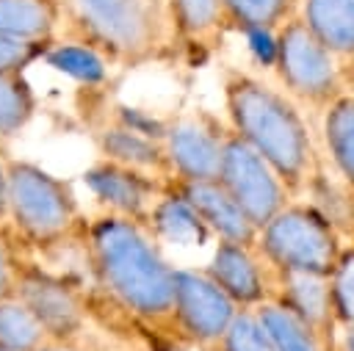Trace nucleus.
<instances>
[{"mask_svg": "<svg viewBox=\"0 0 354 351\" xmlns=\"http://www.w3.org/2000/svg\"><path fill=\"white\" fill-rule=\"evenodd\" d=\"M263 326L268 329L277 351H335L310 323H304L296 312H290L282 301L271 298L257 307Z\"/></svg>", "mask_w": 354, "mask_h": 351, "instance_id": "22", "label": "nucleus"}, {"mask_svg": "<svg viewBox=\"0 0 354 351\" xmlns=\"http://www.w3.org/2000/svg\"><path fill=\"white\" fill-rule=\"evenodd\" d=\"M324 144L332 169L354 188V91L324 111Z\"/></svg>", "mask_w": 354, "mask_h": 351, "instance_id": "21", "label": "nucleus"}, {"mask_svg": "<svg viewBox=\"0 0 354 351\" xmlns=\"http://www.w3.org/2000/svg\"><path fill=\"white\" fill-rule=\"evenodd\" d=\"M116 122H122V124H127V127H133V130H138V133H144V135H152V138H166V127H169V122H160V119H155V116H149L147 111H141V108H127V105H119L116 108Z\"/></svg>", "mask_w": 354, "mask_h": 351, "instance_id": "31", "label": "nucleus"}, {"mask_svg": "<svg viewBox=\"0 0 354 351\" xmlns=\"http://www.w3.org/2000/svg\"><path fill=\"white\" fill-rule=\"evenodd\" d=\"M61 0H0V33L19 41H53Z\"/></svg>", "mask_w": 354, "mask_h": 351, "instance_id": "20", "label": "nucleus"}, {"mask_svg": "<svg viewBox=\"0 0 354 351\" xmlns=\"http://www.w3.org/2000/svg\"><path fill=\"white\" fill-rule=\"evenodd\" d=\"M80 216L72 185L30 160H8V221L36 249L69 238Z\"/></svg>", "mask_w": 354, "mask_h": 351, "instance_id": "4", "label": "nucleus"}, {"mask_svg": "<svg viewBox=\"0 0 354 351\" xmlns=\"http://www.w3.org/2000/svg\"><path fill=\"white\" fill-rule=\"evenodd\" d=\"M227 133L230 130L210 113H194L169 122L163 146L169 155L171 180L174 182L216 180L221 169Z\"/></svg>", "mask_w": 354, "mask_h": 351, "instance_id": "10", "label": "nucleus"}, {"mask_svg": "<svg viewBox=\"0 0 354 351\" xmlns=\"http://www.w3.org/2000/svg\"><path fill=\"white\" fill-rule=\"evenodd\" d=\"M332 296L340 329H354V243H346L332 271Z\"/></svg>", "mask_w": 354, "mask_h": 351, "instance_id": "28", "label": "nucleus"}, {"mask_svg": "<svg viewBox=\"0 0 354 351\" xmlns=\"http://www.w3.org/2000/svg\"><path fill=\"white\" fill-rule=\"evenodd\" d=\"M17 298L36 315L47 340L80 343L86 332V304L69 282L33 263H22L17 274Z\"/></svg>", "mask_w": 354, "mask_h": 351, "instance_id": "9", "label": "nucleus"}, {"mask_svg": "<svg viewBox=\"0 0 354 351\" xmlns=\"http://www.w3.org/2000/svg\"><path fill=\"white\" fill-rule=\"evenodd\" d=\"M36 351H91V348H83L80 343H53V340H47Z\"/></svg>", "mask_w": 354, "mask_h": 351, "instance_id": "34", "label": "nucleus"}, {"mask_svg": "<svg viewBox=\"0 0 354 351\" xmlns=\"http://www.w3.org/2000/svg\"><path fill=\"white\" fill-rule=\"evenodd\" d=\"M301 0H224L227 30L241 36L252 30H279L293 17H299Z\"/></svg>", "mask_w": 354, "mask_h": 351, "instance_id": "23", "label": "nucleus"}, {"mask_svg": "<svg viewBox=\"0 0 354 351\" xmlns=\"http://www.w3.org/2000/svg\"><path fill=\"white\" fill-rule=\"evenodd\" d=\"M249 41V53L260 66H271L277 64V33L274 30H252L246 33Z\"/></svg>", "mask_w": 354, "mask_h": 351, "instance_id": "32", "label": "nucleus"}, {"mask_svg": "<svg viewBox=\"0 0 354 351\" xmlns=\"http://www.w3.org/2000/svg\"><path fill=\"white\" fill-rule=\"evenodd\" d=\"M221 91L230 130L260 152L288 191L299 196L318 163L310 124L299 111V102L263 77L235 66L224 72Z\"/></svg>", "mask_w": 354, "mask_h": 351, "instance_id": "2", "label": "nucleus"}, {"mask_svg": "<svg viewBox=\"0 0 354 351\" xmlns=\"http://www.w3.org/2000/svg\"><path fill=\"white\" fill-rule=\"evenodd\" d=\"M41 61L83 86H100L108 77V61L80 41H53Z\"/></svg>", "mask_w": 354, "mask_h": 351, "instance_id": "24", "label": "nucleus"}, {"mask_svg": "<svg viewBox=\"0 0 354 351\" xmlns=\"http://www.w3.org/2000/svg\"><path fill=\"white\" fill-rule=\"evenodd\" d=\"M299 17L337 58L348 83L354 72V0H301Z\"/></svg>", "mask_w": 354, "mask_h": 351, "instance_id": "15", "label": "nucleus"}, {"mask_svg": "<svg viewBox=\"0 0 354 351\" xmlns=\"http://www.w3.org/2000/svg\"><path fill=\"white\" fill-rule=\"evenodd\" d=\"M53 41H19L0 33V72H25L30 64L41 61Z\"/></svg>", "mask_w": 354, "mask_h": 351, "instance_id": "29", "label": "nucleus"}, {"mask_svg": "<svg viewBox=\"0 0 354 351\" xmlns=\"http://www.w3.org/2000/svg\"><path fill=\"white\" fill-rule=\"evenodd\" d=\"M257 252L271 265V271H299V274H321L332 276L343 238L335 227L307 202H288L260 232Z\"/></svg>", "mask_w": 354, "mask_h": 351, "instance_id": "5", "label": "nucleus"}, {"mask_svg": "<svg viewBox=\"0 0 354 351\" xmlns=\"http://www.w3.org/2000/svg\"><path fill=\"white\" fill-rule=\"evenodd\" d=\"M0 221H8V160H0Z\"/></svg>", "mask_w": 354, "mask_h": 351, "instance_id": "33", "label": "nucleus"}, {"mask_svg": "<svg viewBox=\"0 0 354 351\" xmlns=\"http://www.w3.org/2000/svg\"><path fill=\"white\" fill-rule=\"evenodd\" d=\"M97 146H100V155L105 160H113V163H122V166H130V169L149 171V174L163 177V180H171L169 155H166V146H163L160 138L144 135V133H138V130L113 119L108 127H102L97 133Z\"/></svg>", "mask_w": 354, "mask_h": 351, "instance_id": "16", "label": "nucleus"}, {"mask_svg": "<svg viewBox=\"0 0 354 351\" xmlns=\"http://www.w3.org/2000/svg\"><path fill=\"white\" fill-rule=\"evenodd\" d=\"M238 310L241 307L207 276L205 268L174 271V326L180 340L216 348Z\"/></svg>", "mask_w": 354, "mask_h": 351, "instance_id": "8", "label": "nucleus"}, {"mask_svg": "<svg viewBox=\"0 0 354 351\" xmlns=\"http://www.w3.org/2000/svg\"><path fill=\"white\" fill-rule=\"evenodd\" d=\"M171 185L191 202V207L199 213L205 227L213 232L216 240H232L243 246L257 243V227L243 213V207L232 199V193L221 185V180H196V182H174Z\"/></svg>", "mask_w": 354, "mask_h": 351, "instance_id": "14", "label": "nucleus"}, {"mask_svg": "<svg viewBox=\"0 0 354 351\" xmlns=\"http://www.w3.org/2000/svg\"><path fill=\"white\" fill-rule=\"evenodd\" d=\"M218 351H277L268 329L263 326L257 310H238L230 329L224 332Z\"/></svg>", "mask_w": 354, "mask_h": 351, "instance_id": "27", "label": "nucleus"}, {"mask_svg": "<svg viewBox=\"0 0 354 351\" xmlns=\"http://www.w3.org/2000/svg\"><path fill=\"white\" fill-rule=\"evenodd\" d=\"M36 113V94L25 72H0V141L14 138Z\"/></svg>", "mask_w": 354, "mask_h": 351, "instance_id": "25", "label": "nucleus"}, {"mask_svg": "<svg viewBox=\"0 0 354 351\" xmlns=\"http://www.w3.org/2000/svg\"><path fill=\"white\" fill-rule=\"evenodd\" d=\"M274 298L282 301L290 312H296L304 323H310L335 351L340 340V321L332 296V279L321 274H299V271H274Z\"/></svg>", "mask_w": 354, "mask_h": 351, "instance_id": "13", "label": "nucleus"}, {"mask_svg": "<svg viewBox=\"0 0 354 351\" xmlns=\"http://www.w3.org/2000/svg\"><path fill=\"white\" fill-rule=\"evenodd\" d=\"M301 196L335 227L343 243H354V188L321 158L310 171Z\"/></svg>", "mask_w": 354, "mask_h": 351, "instance_id": "17", "label": "nucleus"}, {"mask_svg": "<svg viewBox=\"0 0 354 351\" xmlns=\"http://www.w3.org/2000/svg\"><path fill=\"white\" fill-rule=\"evenodd\" d=\"M61 22L116 66L147 64L171 41L166 0H61Z\"/></svg>", "mask_w": 354, "mask_h": 351, "instance_id": "3", "label": "nucleus"}, {"mask_svg": "<svg viewBox=\"0 0 354 351\" xmlns=\"http://www.w3.org/2000/svg\"><path fill=\"white\" fill-rule=\"evenodd\" d=\"M83 182L108 213L147 224L155 202L169 191L171 180L102 158L83 171Z\"/></svg>", "mask_w": 354, "mask_h": 351, "instance_id": "11", "label": "nucleus"}, {"mask_svg": "<svg viewBox=\"0 0 354 351\" xmlns=\"http://www.w3.org/2000/svg\"><path fill=\"white\" fill-rule=\"evenodd\" d=\"M44 343L47 332L17 296L0 301V351H36Z\"/></svg>", "mask_w": 354, "mask_h": 351, "instance_id": "26", "label": "nucleus"}, {"mask_svg": "<svg viewBox=\"0 0 354 351\" xmlns=\"http://www.w3.org/2000/svg\"><path fill=\"white\" fill-rule=\"evenodd\" d=\"M218 180L257 229H263L293 199L282 177L274 171V166L232 130L227 133L224 141Z\"/></svg>", "mask_w": 354, "mask_h": 351, "instance_id": "7", "label": "nucleus"}, {"mask_svg": "<svg viewBox=\"0 0 354 351\" xmlns=\"http://www.w3.org/2000/svg\"><path fill=\"white\" fill-rule=\"evenodd\" d=\"M86 252L102 293L133 321L155 329L174 326V265L163 257L147 224L102 213L88 224ZM180 337V334H177Z\"/></svg>", "mask_w": 354, "mask_h": 351, "instance_id": "1", "label": "nucleus"}, {"mask_svg": "<svg viewBox=\"0 0 354 351\" xmlns=\"http://www.w3.org/2000/svg\"><path fill=\"white\" fill-rule=\"evenodd\" d=\"M169 36L183 47H199L227 30L224 0H166Z\"/></svg>", "mask_w": 354, "mask_h": 351, "instance_id": "18", "label": "nucleus"}, {"mask_svg": "<svg viewBox=\"0 0 354 351\" xmlns=\"http://www.w3.org/2000/svg\"><path fill=\"white\" fill-rule=\"evenodd\" d=\"M205 271L241 310H257L274 298V271L257 246L216 240Z\"/></svg>", "mask_w": 354, "mask_h": 351, "instance_id": "12", "label": "nucleus"}, {"mask_svg": "<svg viewBox=\"0 0 354 351\" xmlns=\"http://www.w3.org/2000/svg\"><path fill=\"white\" fill-rule=\"evenodd\" d=\"M147 227L158 240H166L174 246H202L213 235L199 218V213L191 207V202L171 182H169V191L155 202Z\"/></svg>", "mask_w": 354, "mask_h": 351, "instance_id": "19", "label": "nucleus"}, {"mask_svg": "<svg viewBox=\"0 0 354 351\" xmlns=\"http://www.w3.org/2000/svg\"><path fill=\"white\" fill-rule=\"evenodd\" d=\"M274 72L285 94L313 111H326L343 94L348 83L337 58L318 41L301 17H293L277 30V64Z\"/></svg>", "mask_w": 354, "mask_h": 351, "instance_id": "6", "label": "nucleus"}, {"mask_svg": "<svg viewBox=\"0 0 354 351\" xmlns=\"http://www.w3.org/2000/svg\"><path fill=\"white\" fill-rule=\"evenodd\" d=\"M17 257H14V243L6 232V227L0 224V301L17 296V274H19Z\"/></svg>", "mask_w": 354, "mask_h": 351, "instance_id": "30", "label": "nucleus"}, {"mask_svg": "<svg viewBox=\"0 0 354 351\" xmlns=\"http://www.w3.org/2000/svg\"><path fill=\"white\" fill-rule=\"evenodd\" d=\"M337 351H354V329H343V332H340Z\"/></svg>", "mask_w": 354, "mask_h": 351, "instance_id": "35", "label": "nucleus"}]
</instances>
